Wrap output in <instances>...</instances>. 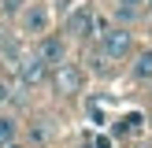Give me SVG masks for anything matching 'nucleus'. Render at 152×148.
<instances>
[{"mask_svg":"<svg viewBox=\"0 0 152 148\" xmlns=\"http://www.w3.org/2000/svg\"><path fill=\"white\" fill-rule=\"evenodd\" d=\"M130 74H134V81H152V48H141L137 52Z\"/></svg>","mask_w":152,"mask_h":148,"instance_id":"6e6552de","label":"nucleus"},{"mask_svg":"<svg viewBox=\"0 0 152 148\" xmlns=\"http://www.w3.org/2000/svg\"><path fill=\"white\" fill-rule=\"evenodd\" d=\"M15 74H19V81H22L26 89H37L45 78H48V67H45L37 56H22V63H19V70H15Z\"/></svg>","mask_w":152,"mask_h":148,"instance_id":"423d86ee","label":"nucleus"},{"mask_svg":"<svg viewBox=\"0 0 152 148\" xmlns=\"http://www.w3.org/2000/svg\"><path fill=\"white\" fill-rule=\"evenodd\" d=\"M67 33L78 37V41H89V37L96 33V15H93V7H89L86 0H78V4L67 11Z\"/></svg>","mask_w":152,"mask_h":148,"instance_id":"f03ea898","label":"nucleus"},{"mask_svg":"<svg viewBox=\"0 0 152 148\" xmlns=\"http://www.w3.org/2000/svg\"><path fill=\"white\" fill-rule=\"evenodd\" d=\"M19 63H22L19 37H15V33H0V67H7V70H19Z\"/></svg>","mask_w":152,"mask_h":148,"instance_id":"0eeeda50","label":"nucleus"},{"mask_svg":"<svg viewBox=\"0 0 152 148\" xmlns=\"http://www.w3.org/2000/svg\"><path fill=\"white\" fill-rule=\"evenodd\" d=\"M141 122H145L141 115H126L123 118V130H141Z\"/></svg>","mask_w":152,"mask_h":148,"instance_id":"9d476101","label":"nucleus"},{"mask_svg":"<svg viewBox=\"0 0 152 148\" xmlns=\"http://www.w3.org/2000/svg\"><path fill=\"white\" fill-rule=\"evenodd\" d=\"M15 11H22V0H4V15H15Z\"/></svg>","mask_w":152,"mask_h":148,"instance_id":"9b49d317","label":"nucleus"},{"mask_svg":"<svg viewBox=\"0 0 152 148\" xmlns=\"http://www.w3.org/2000/svg\"><path fill=\"white\" fill-rule=\"evenodd\" d=\"M96 48H100L104 59H126L134 52V33L126 26H108L100 33V44H96Z\"/></svg>","mask_w":152,"mask_h":148,"instance_id":"f257e3e1","label":"nucleus"},{"mask_svg":"<svg viewBox=\"0 0 152 148\" xmlns=\"http://www.w3.org/2000/svg\"><path fill=\"white\" fill-rule=\"evenodd\" d=\"M7 148H22V144H7Z\"/></svg>","mask_w":152,"mask_h":148,"instance_id":"2eb2a0df","label":"nucleus"},{"mask_svg":"<svg viewBox=\"0 0 152 148\" xmlns=\"http://www.w3.org/2000/svg\"><path fill=\"white\" fill-rule=\"evenodd\" d=\"M48 78H52V89H56L59 96H74V93H82L86 74L78 70V63H59V67L48 70Z\"/></svg>","mask_w":152,"mask_h":148,"instance_id":"7ed1b4c3","label":"nucleus"},{"mask_svg":"<svg viewBox=\"0 0 152 148\" xmlns=\"http://www.w3.org/2000/svg\"><path fill=\"white\" fill-rule=\"evenodd\" d=\"M119 4H123V7H134V11H137V4H145V0H119Z\"/></svg>","mask_w":152,"mask_h":148,"instance_id":"4468645a","label":"nucleus"},{"mask_svg":"<svg viewBox=\"0 0 152 148\" xmlns=\"http://www.w3.org/2000/svg\"><path fill=\"white\" fill-rule=\"evenodd\" d=\"M134 15H137V11H134V7H123V4H119V19H123V22H130Z\"/></svg>","mask_w":152,"mask_h":148,"instance_id":"f8f14e48","label":"nucleus"},{"mask_svg":"<svg viewBox=\"0 0 152 148\" xmlns=\"http://www.w3.org/2000/svg\"><path fill=\"white\" fill-rule=\"evenodd\" d=\"M82 148H89V144H82Z\"/></svg>","mask_w":152,"mask_h":148,"instance_id":"f3484780","label":"nucleus"},{"mask_svg":"<svg viewBox=\"0 0 152 148\" xmlns=\"http://www.w3.org/2000/svg\"><path fill=\"white\" fill-rule=\"evenodd\" d=\"M15 133H19V122H15V118L11 115H0V144H11V141H15Z\"/></svg>","mask_w":152,"mask_h":148,"instance_id":"1a4fd4ad","label":"nucleus"},{"mask_svg":"<svg viewBox=\"0 0 152 148\" xmlns=\"http://www.w3.org/2000/svg\"><path fill=\"white\" fill-rule=\"evenodd\" d=\"M148 122H152V118H148Z\"/></svg>","mask_w":152,"mask_h":148,"instance_id":"a211bd4d","label":"nucleus"},{"mask_svg":"<svg viewBox=\"0 0 152 148\" xmlns=\"http://www.w3.org/2000/svg\"><path fill=\"white\" fill-rule=\"evenodd\" d=\"M19 26H22V33H48V7L45 4H26L19 11Z\"/></svg>","mask_w":152,"mask_h":148,"instance_id":"39448f33","label":"nucleus"},{"mask_svg":"<svg viewBox=\"0 0 152 148\" xmlns=\"http://www.w3.org/2000/svg\"><path fill=\"white\" fill-rule=\"evenodd\" d=\"M34 56H37V59H41V63L52 70V67L67 63V41H63L59 33H45L41 41H37V52H34Z\"/></svg>","mask_w":152,"mask_h":148,"instance_id":"20e7f679","label":"nucleus"},{"mask_svg":"<svg viewBox=\"0 0 152 148\" xmlns=\"http://www.w3.org/2000/svg\"><path fill=\"white\" fill-rule=\"evenodd\" d=\"M7 96H11V93H7V85H4V81H0V107H4V104H7Z\"/></svg>","mask_w":152,"mask_h":148,"instance_id":"ddd939ff","label":"nucleus"},{"mask_svg":"<svg viewBox=\"0 0 152 148\" xmlns=\"http://www.w3.org/2000/svg\"><path fill=\"white\" fill-rule=\"evenodd\" d=\"M145 4H148V7H152V0H145Z\"/></svg>","mask_w":152,"mask_h":148,"instance_id":"dca6fc26","label":"nucleus"}]
</instances>
